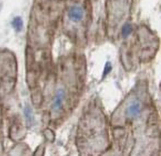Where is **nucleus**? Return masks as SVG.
<instances>
[{"label": "nucleus", "mask_w": 161, "mask_h": 156, "mask_svg": "<svg viewBox=\"0 0 161 156\" xmlns=\"http://www.w3.org/2000/svg\"><path fill=\"white\" fill-rule=\"evenodd\" d=\"M140 111H141L140 103L138 101H134L128 106V107L126 109V115L129 118H134L139 115Z\"/></svg>", "instance_id": "7ed1b4c3"}, {"label": "nucleus", "mask_w": 161, "mask_h": 156, "mask_svg": "<svg viewBox=\"0 0 161 156\" xmlns=\"http://www.w3.org/2000/svg\"><path fill=\"white\" fill-rule=\"evenodd\" d=\"M133 31V27L130 23H125L122 29V36L123 38H127L128 36H130V34Z\"/></svg>", "instance_id": "20e7f679"}, {"label": "nucleus", "mask_w": 161, "mask_h": 156, "mask_svg": "<svg viewBox=\"0 0 161 156\" xmlns=\"http://www.w3.org/2000/svg\"><path fill=\"white\" fill-rule=\"evenodd\" d=\"M24 114L26 116V119H27V122L29 124H31L32 123V120H33V115H32V111L31 109V107L29 106H27L25 107V110H24Z\"/></svg>", "instance_id": "423d86ee"}, {"label": "nucleus", "mask_w": 161, "mask_h": 156, "mask_svg": "<svg viewBox=\"0 0 161 156\" xmlns=\"http://www.w3.org/2000/svg\"><path fill=\"white\" fill-rule=\"evenodd\" d=\"M12 25L13 28L17 30V31H20L22 27H23V23H22V19L19 17H17L13 19L12 21Z\"/></svg>", "instance_id": "39448f33"}, {"label": "nucleus", "mask_w": 161, "mask_h": 156, "mask_svg": "<svg viewBox=\"0 0 161 156\" xmlns=\"http://www.w3.org/2000/svg\"><path fill=\"white\" fill-rule=\"evenodd\" d=\"M84 8L79 6H74L68 10V18L73 22H78L84 18Z\"/></svg>", "instance_id": "f03ea898"}, {"label": "nucleus", "mask_w": 161, "mask_h": 156, "mask_svg": "<svg viewBox=\"0 0 161 156\" xmlns=\"http://www.w3.org/2000/svg\"><path fill=\"white\" fill-rule=\"evenodd\" d=\"M64 98H65V90L64 88L57 89V91L54 95L53 104H52V109L54 113H57L61 110Z\"/></svg>", "instance_id": "f257e3e1"}, {"label": "nucleus", "mask_w": 161, "mask_h": 156, "mask_svg": "<svg viewBox=\"0 0 161 156\" xmlns=\"http://www.w3.org/2000/svg\"><path fill=\"white\" fill-rule=\"evenodd\" d=\"M111 71V65H110V64L109 63H107V64H106V66H105V70H104V75H103V76H107L108 74H109V72H110Z\"/></svg>", "instance_id": "0eeeda50"}]
</instances>
